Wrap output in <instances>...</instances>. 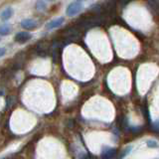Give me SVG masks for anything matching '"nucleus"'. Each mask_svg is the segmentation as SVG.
Masks as SVG:
<instances>
[{"label": "nucleus", "mask_w": 159, "mask_h": 159, "mask_svg": "<svg viewBox=\"0 0 159 159\" xmlns=\"http://www.w3.org/2000/svg\"><path fill=\"white\" fill-rule=\"evenodd\" d=\"M82 9H83V4L80 1L73 2L68 6V8L66 10V14L68 16L72 17V16H75V15H77Z\"/></svg>", "instance_id": "f257e3e1"}, {"label": "nucleus", "mask_w": 159, "mask_h": 159, "mask_svg": "<svg viewBox=\"0 0 159 159\" xmlns=\"http://www.w3.org/2000/svg\"><path fill=\"white\" fill-rule=\"evenodd\" d=\"M116 155V148L106 147V148H103V150L102 151L101 157H102V159H112Z\"/></svg>", "instance_id": "f03ea898"}, {"label": "nucleus", "mask_w": 159, "mask_h": 159, "mask_svg": "<svg viewBox=\"0 0 159 159\" xmlns=\"http://www.w3.org/2000/svg\"><path fill=\"white\" fill-rule=\"evenodd\" d=\"M21 26L24 29L30 30V31H31V30H34V29L37 28L38 23L33 19H24V20H22V22H21Z\"/></svg>", "instance_id": "7ed1b4c3"}, {"label": "nucleus", "mask_w": 159, "mask_h": 159, "mask_svg": "<svg viewBox=\"0 0 159 159\" xmlns=\"http://www.w3.org/2000/svg\"><path fill=\"white\" fill-rule=\"evenodd\" d=\"M31 38H32V36L29 32L23 31V32H19L16 34V36H15V41L18 43H25V42L29 41Z\"/></svg>", "instance_id": "20e7f679"}, {"label": "nucleus", "mask_w": 159, "mask_h": 159, "mask_svg": "<svg viewBox=\"0 0 159 159\" xmlns=\"http://www.w3.org/2000/svg\"><path fill=\"white\" fill-rule=\"evenodd\" d=\"M49 49H50V46L46 42H40L37 45V53L38 55H40V56H42V57L47 56Z\"/></svg>", "instance_id": "39448f33"}, {"label": "nucleus", "mask_w": 159, "mask_h": 159, "mask_svg": "<svg viewBox=\"0 0 159 159\" xmlns=\"http://www.w3.org/2000/svg\"><path fill=\"white\" fill-rule=\"evenodd\" d=\"M64 21H65V19L63 17L55 19V20H53V21H51V22H49L46 25V29L47 30H52V29H55V28H58V27H60L64 23Z\"/></svg>", "instance_id": "423d86ee"}, {"label": "nucleus", "mask_w": 159, "mask_h": 159, "mask_svg": "<svg viewBox=\"0 0 159 159\" xmlns=\"http://www.w3.org/2000/svg\"><path fill=\"white\" fill-rule=\"evenodd\" d=\"M12 15H13V9L11 7H7L0 13V19H1L2 21H6V20L12 17Z\"/></svg>", "instance_id": "0eeeda50"}, {"label": "nucleus", "mask_w": 159, "mask_h": 159, "mask_svg": "<svg viewBox=\"0 0 159 159\" xmlns=\"http://www.w3.org/2000/svg\"><path fill=\"white\" fill-rule=\"evenodd\" d=\"M10 33V27L7 24H3L0 25V35L5 36V35H8Z\"/></svg>", "instance_id": "6e6552de"}, {"label": "nucleus", "mask_w": 159, "mask_h": 159, "mask_svg": "<svg viewBox=\"0 0 159 159\" xmlns=\"http://www.w3.org/2000/svg\"><path fill=\"white\" fill-rule=\"evenodd\" d=\"M146 145L149 148H158L159 143L156 140H153V139H148V140L146 141Z\"/></svg>", "instance_id": "1a4fd4ad"}, {"label": "nucleus", "mask_w": 159, "mask_h": 159, "mask_svg": "<svg viewBox=\"0 0 159 159\" xmlns=\"http://www.w3.org/2000/svg\"><path fill=\"white\" fill-rule=\"evenodd\" d=\"M36 7H37V10H39V11H43V10L46 9V3H45L44 0H38Z\"/></svg>", "instance_id": "9d476101"}, {"label": "nucleus", "mask_w": 159, "mask_h": 159, "mask_svg": "<svg viewBox=\"0 0 159 159\" xmlns=\"http://www.w3.org/2000/svg\"><path fill=\"white\" fill-rule=\"evenodd\" d=\"M131 149H132V146H127V147H125L122 150V152H121V154L119 155V157H118V159H122L124 156H126L127 154L131 151Z\"/></svg>", "instance_id": "9b49d317"}, {"label": "nucleus", "mask_w": 159, "mask_h": 159, "mask_svg": "<svg viewBox=\"0 0 159 159\" xmlns=\"http://www.w3.org/2000/svg\"><path fill=\"white\" fill-rule=\"evenodd\" d=\"M5 53H6V49H5V48H0V58L3 57L4 55H5Z\"/></svg>", "instance_id": "f8f14e48"}, {"label": "nucleus", "mask_w": 159, "mask_h": 159, "mask_svg": "<svg viewBox=\"0 0 159 159\" xmlns=\"http://www.w3.org/2000/svg\"><path fill=\"white\" fill-rule=\"evenodd\" d=\"M130 1H132V0H119V2H120V4L123 5V6L124 5H126L127 3H129Z\"/></svg>", "instance_id": "ddd939ff"}, {"label": "nucleus", "mask_w": 159, "mask_h": 159, "mask_svg": "<svg viewBox=\"0 0 159 159\" xmlns=\"http://www.w3.org/2000/svg\"><path fill=\"white\" fill-rule=\"evenodd\" d=\"M80 159H89V156L87 153H82L81 155H80Z\"/></svg>", "instance_id": "4468645a"}, {"label": "nucleus", "mask_w": 159, "mask_h": 159, "mask_svg": "<svg viewBox=\"0 0 159 159\" xmlns=\"http://www.w3.org/2000/svg\"><path fill=\"white\" fill-rule=\"evenodd\" d=\"M47 1H54V0H47Z\"/></svg>", "instance_id": "2eb2a0df"}]
</instances>
